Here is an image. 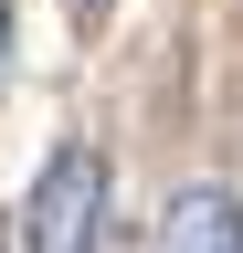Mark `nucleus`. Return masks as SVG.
<instances>
[{"label":"nucleus","mask_w":243,"mask_h":253,"mask_svg":"<svg viewBox=\"0 0 243 253\" xmlns=\"http://www.w3.org/2000/svg\"><path fill=\"white\" fill-rule=\"evenodd\" d=\"M21 221H32L43 253L96 243V232H106V158H96V148H53L43 179H32V201H21Z\"/></svg>","instance_id":"nucleus-1"},{"label":"nucleus","mask_w":243,"mask_h":253,"mask_svg":"<svg viewBox=\"0 0 243 253\" xmlns=\"http://www.w3.org/2000/svg\"><path fill=\"white\" fill-rule=\"evenodd\" d=\"M159 232L180 253H243V201H233V190H180Z\"/></svg>","instance_id":"nucleus-2"},{"label":"nucleus","mask_w":243,"mask_h":253,"mask_svg":"<svg viewBox=\"0 0 243 253\" xmlns=\"http://www.w3.org/2000/svg\"><path fill=\"white\" fill-rule=\"evenodd\" d=\"M0 74H11V0H0Z\"/></svg>","instance_id":"nucleus-3"},{"label":"nucleus","mask_w":243,"mask_h":253,"mask_svg":"<svg viewBox=\"0 0 243 253\" xmlns=\"http://www.w3.org/2000/svg\"><path fill=\"white\" fill-rule=\"evenodd\" d=\"M85 11H96V0H85Z\"/></svg>","instance_id":"nucleus-4"}]
</instances>
